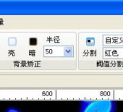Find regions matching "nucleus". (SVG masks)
Returning <instances> with one entry per match:
<instances>
[{
	"instance_id": "1",
	"label": "nucleus",
	"mask_w": 123,
	"mask_h": 112,
	"mask_svg": "<svg viewBox=\"0 0 123 112\" xmlns=\"http://www.w3.org/2000/svg\"><path fill=\"white\" fill-rule=\"evenodd\" d=\"M116 102L112 100H85L79 112H115Z\"/></svg>"
},
{
	"instance_id": "2",
	"label": "nucleus",
	"mask_w": 123,
	"mask_h": 112,
	"mask_svg": "<svg viewBox=\"0 0 123 112\" xmlns=\"http://www.w3.org/2000/svg\"><path fill=\"white\" fill-rule=\"evenodd\" d=\"M6 112H21L20 110H18L16 108L14 107H10L9 108H7V110L6 111Z\"/></svg>"
}]
</instances>
